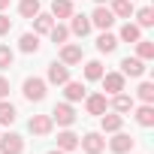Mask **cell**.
I'll use <instances>...</instances> for the list:
<instances>
[{
  "label": "cell",
  "instance_id": "836d02e7",
  "mask_svg": "<svg viewBox=\"0 0 154 154\" xmlns=\"http://www.w3.org/2000/svg\"><path fill=\"white\" fill-rule=\"evenodd\" d=\"M3 97H9V79L0 75V100H3Z\"/></svg>",
  "mask_w": 154,
  "mask_h": 154
},
{
  "label": "cell",
  "instance_id": "2e32d148",
  "mask_svg": "<svg viewBox=\"0 0 154 154\" xmlns=\"http://www.w3.org/2000/svg\"><path fill=\"white\" fill-rule=\"evenodd\" d=\"M124 130V115L118 112H103L100 115V133H118Z\"/></svg>",
  "mask_w": 154,
  "mask_h": 154
},
{
  "label": "cell",
  "instance_id": "d6986e66",
  "mask_svg": "<svg viewBox=\"0 0 154 154\" xmlns=\"http://www.w3.org/2000/svg\"><path fill=\"white\" fill-rule=\"evenodd\" d=\"M118 48V36L112 33V30H100V36H97V51L100 54H112Z\"/></svg>",
  "mask_w": 154,
  "mask_h": 154
},
{
  "label": "cell",
  "instance_id": "ba28073f",
  "mask_svg": "<svg viewBox=\"0 0 154 154\" xmlns=\"http://www.w3.org/2000/svg\"><path fill=\"white\" fill-rule=\"evenodd\" d=\"M69 79H72V75H69V66H66V63H60V60L48 63V72H45V82H48V85H57V88H60V85H66Z\"/></svg>",
  "mask_w": 154,
  "mask_h": 154
},
{
  "label": "cell",
  "instance_id": "3957f363",
  "mask_svg": "<svg viewBox=\"0 0 154 154\" xmlns=\"http://www.w3.org/2000/svg\"><path fill=\"white\" fill-rule=\"evenodd\" d=\"M79 148H82L85 154H103V151H106V139H103L100 130H91V133L79 136Z\"/></svg>",
  "mask_w": 154,
  "mask_h": 154
},
{
  "label": "cell",
  "instance_id": "8992f818",
  "mask_svg": "<svg viewBox=\"0 0 154 154\" xmlns=\"http://www.w3.org/2000/svg\"><path fill=\"white\" fill-rule=\"evenodd\" d=\"M133 148H136V139H133L130 133H124V130L112 133V139H109V151H112V154H130Z\"/></svg>",
  "mask_w": 154,
  "mask_h": 154
},
{
  "label": "cell",
  "instance_id": "8d00e7d4",
  "mask_svg": "<svg viewBox=\"0 0 154 154\" xmlns=\"http://www.w3.org/2000/svg\"><path fill=\"white\" fill-rule=\"evenodd\" d=\"M48 154H66V151H60V148H54V151H48Z\"/></svg>",
  "mask_w": 154,
  "mask_h": 154
},
{
  "label": "cell",
  "instance_id": "7c38bea8",
  "mask_svg": "<svg viewBox=\"0 0 154 154\" xmlns=\"http://www.w3.org/2000/svg\"><path fill=\"white\" fill-rule=\"evenodd\" d=\"M91 30H94V27H91V18H88V15H79V12H72V15H69V36L85 39Z\"/></svg>",
  "mask_w": 154,
  "mask_h": 154
},
{
  "label": "cell",
  "instance_id": "277c9868",
  "mask_svg": "<svg viewBox=\"0 0 154 154\" xmlns=\"http://www.w3.org/2000/svg\"><path fill=\"white\" fill-rule=\"evenodd\" d=\"M100 85H103V94L106 97H115V94L127 91V75H121V72H103Z\"/></svg>",
  "mask_w": 154,
  "mask_h": 154
},
{
  "label": "cell",
  "instance_id": "ac0fdd59",
  "mask_svg": "<svg viewBox=\"0 0 154 154\" xmlns=\"http://www.w3.org/2000/svg\"><path fill=\"white\" fill-rule=\"evenodd\" d=\"M109 9H112V15L115 18H133V12H136V3L133 0H109Z\"/></svg>",
  "mask_w": 154,
  "mask_h": 154
},
{
  "label": "cell",
  "instance_id": "44dd1931",
  "mask_svg": "<svg viewBox=\"0 0 154 154\" xmlns=\"http://www.w3.org/2000/svg\"><path fill=\"white\" fill-rule=\"evenodd\" d=\"M33 21V33L36 36H48V30L54 27V18H51V12H39L36 18H30Z\"/></svg>",
  "mask_w": 154,
  "mask_h": 154
},
{
  "label": "cell",
  "instance_id": "d6a6232c",
  "mask_svg": "<svg viewBox=\"0 0 154 154\" xmlns=\"http://www.w3.org/2000/svg\"><path fill=\"white\" fill-rule=\"evenodd\" d=\"M9 30H12V18H9L6 12H0V36H6Z\"/></svg>",
  "mask_w": 154,
  "mask_h": 154
},
{
  "label": "cell",
  "instance_id": "74e56055",
  "mask_svg": "<svg viewBox=\"0 0 154 154\" xmlns=\"http://www.w3.org/2000/svg\"><path fill=\"white\" fill-rule=\"evenodd\" d=\"M130 154H133V151H130Z\"/></svg>",
  "mask_w": 154,
  "mask_h": 154
},
{
  "label": "cell",
  "instance_id": "4dcf8cb0",
  "mask_svg": "<svg viewBox=\"0 0 154 154\" xmlns=\"http://www.w3.org/2000/svg\"><path fill=\"white\" fill-rule=\"evenodd\" d=\"M12 63H15V51L9 45H0V72H6Z\"/></svg>",
  "mask_w": 154,
  "mask_h": 154
},
{
  "label": "cell",
  "instance_id": "8fae6325",
  "mask_svg": "<svg viewBox=\"0 0 154 154\" xmlns=\"http://www.w3.org/2000/svg\"><path fill=\"white\" fill-rule=\"evenodd\" d=\"M27 130H30L33 136H51L54 121H51V115H33V118L27 121Z\"/></svg>",
  "mask_w": 154,
  "mask_h": 154
},
{
  "label": "cell",
  "instance_id": "d590c367",
  "mask_svg": "<svg viewBox=\"0 0 154 154\" xmlns=\"http://www.w3.org/2000/svg\"><path fill=\"white\" fill-rule=\"evenodd\" d=\"M94 3H97V6H106V3H109V0H94Z\"/></svg>",
  "mask_w": 154,
  "mask_h": 154
},
{
  "label": "cell",
  "instance_id": "52a82bcc",
  "mask_svg": "<svg viewBox=\"0 0 154 154\" xmlns=\"http://www.w3.org/2000/svg\"><path fill=\"white\" fill-rule=\"evenodd\" d=\"M118 72H121V75H130V79H142V75L148 72V66H145V60H139L136 54H133V57L127 54V57H121V69H118Z\"/></svg>",
  "mask_w": 154,
  "mask_h": 154
},
{
  "label": "cell",
  "instance_id": "ffe728a7",
  "mask_svg": "<svg viewBox=\"0 0 154 154\" xmlns=\"http://www.w3.org/2000/svg\"><path fill=\"white\" fill-rule=\"evenodd\" d=\"M57 148H60V151H66V154H69V151H75V148H79V136H75L69 127H63V130L57 133Z\"/></svg>",
  "mask_w": 154,
  "mask_h": 154
},
{
  "label": "cell",
  "instance_id": "e575fe53",
  "mask_svg": "<svg viewBox=\"0 0 154 154\" xmlns=\"http://www.w3.org/2000/svg\"><path fill=\"white\" fill-rule=\"evenodd\" d=\"M6 6H9V0H0V12H3V9H6Z\"/></svg>",
  "mask_w": 154,
  "mask_h": 154
},
{
  "label": "cell",
  "instance_id": "9c48e42d",
  "mask_svg": "<svg viewBox=\"0 0 154 154\" xmlns=\"http://www.w3.org/2000/svg\"><path fill=\"white\" fill-rule=\"evenodd\" d=\"M88 18H91V27H97V30H109V27L118 21V18L112 15V9H109V6H97Z\"/></svg>",
  "mask_w": 154,
  "mask_h": 154
},
{
  "label": "cell",
  "instance_id": "4fadbf2b",
  "mask_svg": "<svg viewBox=\"0 0 154 154\" xmlns=\"http://www.w3.org/2000/svg\"><path fill=\"white\" fill-rule=\"evenodd\" d=\"M0 154H24V139L18 133H3L0 136Z\"/></svg>",
  "mask_w": 154,
  "mask_h": 154
},
{
  "label": "cell",
  "instance_id": "5b68a950",
  "mask_svg": "<svg viewBox=\"0 0 154 154\" xmlns=\"http://www.w3.org/2000/svg\"><path fill=\"white\" fill-rule=\"evenodd\" d=\"M57 48H60L57 57H60V63H66V66H75V63L85 60V51H82L79 42H63V45H57Z\"/></svg>",
  "mask_w": 154,
  "mask_h": 154
},
{
  "label": "cell",
  "instance_id": "30bf717a",
  "mask_svg": "<svg viewBox=\"0 0 154 154\" xmlns=\"http://www.w3.org/2000/svg\"><path fill=\"white\" fill-rule=\"evenodd\" d=\"M85 112L100 118L103 112H109V97L106 94H85Z\"/></svg>",
  "mask_w": 154,
  "mask_h": 154
},
{
  "label": "cell",
  "instance_id": "484cf974",
  "mask_svg": "<svg viewBox=\"0 0 154 154\" xmlns=\"http://www.w3.org/2000/svg\"><path fill=\"white\" fill-rule=\"evenodd\" d=\"M133 45H136V57H139V60H145V63L154 60V42H151V39L142 36V39H136Z\"/></svg>",
  "mask_w": 154,
  "mask_h": 154
},
{
  "label": "cell",
  "instance_id": "7a4b0ae2",
  "mask_svg": "<svg viewBox=\"0 0 154 154\" xmlns=\"http://www.w3.org/2000/svg\"><path fill=\"white\" fill-rule=\"evenodd\" d=\"M51 115V121L57 124V127H72L75 124V118H79V115H75V109H72V103H54V109L48 112Z\"/></svg>",
  "mask_w": 154,
  "mask_h": 154
},
{
  "label": "cell",
  "instance_id": "cb8c5ba5",
  "mask_svg": "<svg viewBox=\"0 0 154 154\" xmlns=\"http://www.w3.org/2000/svg\"><path fill=\"white\" fill-rule=\"evenodd\" d=\"M136 39H142V27L136 21H127L121 27V33H118V42H136Z\"/></svg>",
  "mask_w": 154,
  "mask_h": 154
},
{
  "label": "cell",
  "instance_id": "83f0119b",
  "mask_svg": "<svg viewBox=\"0 0 154 154\" xmlns=\"http://www.w3.org/2000/svg\"><path fill=\"white\" fill-rule=\"evenodd\" d=\"M103 72H106V69H103L100 60H85V79H88V82H100Z\"/></svg>",
  "mask_w": 154,
  "mask_h": 154
},
{
  "label": "cell",
  "instance_id": "f1b7e54d",
  "mask_svg": "<svg viewBox=\"0 0 154 154\" xmlns=\"http://www.w3.org/2000/svg\"><path fill=\"white\" fill-rule=\"evenodd\" d=\"M133 15H136V24H139L142 30L154 24V9H151V6H142V9H136Z\"/></svg>",
  "mask_w": 154,
  "mask_h": 154
},
{
  "label": "cell",
  "instance_id": "f546056e",
  "mask_svg": "<svg viewBox=\"0 0 154 154\" xmlns=\"http://www.w3.org/2000/svg\"><path fill=\"white\" fill-rule=\"evenodd\" d=\"M48 36H51V42H54V45H63V42L69 39V27H66V24H57V21H54V27L48 30Z\"/></svg>",
  "mask_w": 154,
  "mask_h": 154
},
{
  "label": "cell",
  "instance_id": "6da1fadb",
  "mask_svg": "<svg viewBox=\"0 0 154 154\" xmlns=\"http://www.w3.org/2000/svg\"><path fill=\"white\" fill-rule=\"evenodd\" d=\"M21 94L27 103H42L45 94H48V82L39 79V75H27V79L21 82Z\"/></svg>",
  "mask_w": 154,
  "mask_h": 154
},
{
  "label": "cell",
  "instance_id": "e0dca14e",
  "mask_svg": "<svg viewBox=\"0 0 154 154\" xmlns=\"http://www.w3.org/2000/svg\"><path fill=\"white\" fill-rule=\"evenodd\" d=\"M133 118L139 127H154V103H142V106H133Z\"/></svg>",
  "mask_w": 154,
  "mask_h": 154
},
{
  "label": "cell",
  "instance_id": "1f68e13d",
  "mask_svg": "<svg viewBox=\"0 0 154 154\" xmlns=\"http://www.w3.org/2000/svg\"><path fill=\"white\" fill-rule=\"evenodd\" d=\"M136 100H142V103H154V85H151V82H142V85L136 88Z\"/></svg>",
  "mask_w": 154,
  "mask_h": 154
},
{
  "label": "cell",
  "instance_id": "d4e9b609",
  "mask_svg": "<svg viewBox=\"0 0 154 154\" xmlns=\"http://www.w3.org/2000/svg\"><path fill=\"white\" fill-rule=\"evenodd\" d=\"M39 36L36 33H21V39H18V51H24V54H36L39 51Z\"/></svg>",
  "mask_w": 154,
  "mask_h": 154
},
{
  "label": "cell",
  "instance_id": "5bb4252c",
  "mask_svg": "<svg viewBox=\"0 0 154 154\" xmlns=\"http://www.w3.org/2000/svg\"><path fill=\"white\" fill-rule=\"evenodd\" d=\"M63 88V100L66 103H82L85 100V94H88V88H85V82H75V79H69L66 85H60Z\"/></svg>",
  "mask_w": 154,
  "mask_h": 154
},
{
  "label": "cell",
  "instance_id": "603a6c76",
  "mask_svg": "<svg viewBox=\"0 0 154 154\" xmlns=\"http://www.w3.org/2000/svg\"><path fill=\"white\" fill-rule=\"evenodd\" d=\"M75 9H72V0H51V18L60 21V18H69Z\"/></svg>",
  "mask_w": 154,
  "mask_h": 154
},
{
  "label": "cell",
  "instance_id": "4316f807",
  "mask_svg": "<svg viewBox=\"0 0 154 154\" xmlns=\"http://www.w3.org/2000/svg\"><path fill=\"white\" fill-rule=\"evenodd\" d=\"M42 12V3H39V0H21V3H18V15L21 18H36Z\"/></svg>",
  "mask_w": 154,
  "mask_h": 154
},
{
  "label": "cell",
  "instance_id": "7402d4cb",
  "mask_svg": "<svg viewBox=\"0 0 154 154\" xmlns=\"http://www.w3.org/2000/svg\"><path fill=\"white\" fill-rule=\"evenodd\" d=\"M15 118H18V109L3 97V100H0V127H12V124H15Z\"/></svg>",
  "mask_w": 154,
  "mask_h": 154
},
{
  "label": "cell",
  "instance_id": "9a60e30c",
  "mask_svg": "<svg viewBox=\"0 0 154 154\" xmlns=\"http://www.w3.org/2000/svg\"><path fill=\"white\" fill-rule=\"evenodd\" d=\"M133 106H136V100H133L127 91H121V94L109 97V109H112V112H118V115H127V112H133Z\"/></svg>",
  "mask_w": 154,
  "mask_h": 154
}]
</instances>
